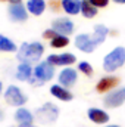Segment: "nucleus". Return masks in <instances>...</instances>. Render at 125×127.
<instances>
[{
  "label": "nucleus",
  "instance_id": "1",
  "mask_svg": "<svg viewBox=\"0 0 125 127\" xmlns=\"http://www.w3.org/2000/svg\"><path fill=\"white\" fill-rule=\"evenodd\" d=\"M44 53V46L40 41H32V43H22L21 47L16 52V58L21 62L32 64L41 59Z\"/></svg>",
  "mask_w": 125,
  "mask_h": 127
},
{
  "label": "nucleus",
  "instance_id": "2",
  "mask_svg": "<svg viewBox=\"0 0 125 127\" xmlns=\"http://www.w3.org/2000/svg\"><path fill=\"white\" fill-rule=\"evenodd\" d=\"M125 64V47L116 46L113 47L104 58H103V71L104 72H115L119 68H122Z\"/></svg>",
  "mask_w": 125,
  "mask_h": 127
},
{
  "label": "nucleus",
  "instance_id": "3",
  "mask_svg": "<svg viewBox=\"0 0 125 127\" xmlns=\"http://www.w3.org/2000/svg\"><path fill=\"white\" fill-rule=\"evenodd\" d=\"M55 77V66L47 61H41L34 66V75L31 77L30 83L34 86H41L46 81H50Z\"/></svg>",
  "mask_w": 125,
  "mask_h": 127
},
{
  "label": "nucleus",
  "instance_id": "4",
  "mask_svg": "<svg viewBox=\"0 0 125 127\" xmlns=\"http://www.w3.org/2000/svg\"><path fill=\"white\" fill-rule=\"evenodd\" d=\"M58 117H59V108L52 102H46L35 111V118L41 124H53L58 120Z\"/></svg>",
  "mask_w": 125,
  "mask_h": 127
},
{
  "label": "nucleus",
  "instance_id": "5",
  "mask_svg": "<svg viewBox=\"0 0 125 127\" xmlns=\"http://www.w3.org/2000/svg\"><path fill=\"white\" fill-rule=\"evenodd\" d=\"M4 100L16 108H21L22 105L27 103V96L25 93L18 87V86H7V89L4 90Z\"/></svg>",
  "mask_w": 125,
  "mask_h": 127
},
{
  "label": "nucleus",
  "instance_id": "6",
  "mask_svg": "<svg viewBox=\"0 0 125 127\" xmlns=\"http://www.w3.org/2000/svg\"><path fill=\"white\" fill-rule=\"evenodd\" d=\"M125 103V87H116L112 92L106 93V96L103 97V105L106 108L115 109L119 108Z\"/></svg>",
  "mask_w": 125,
  "mask_h": 127
},
{
  "label": "nucleus",
  "instance_id": "7",
  "mask_svg": "<svg viewBox=\"0 0 125 127\" xmlns=\"http://www.w3.org/2000/svg\"><path fill=\"white\" fill-rule=\"evenodd\" d=\"M52 28L61 35H71L75 31V24L68 16H59L52 22Z\"/></svg>",
  "mask_w": 125,
  "mask_h": 127
},
{
  "label": "nucleus",
  "instance_id": "8",
  "mask_svg": "<svg viewBox=\"0 0 125 127\" xmlns=\"http://www.w3.org/2000/svg\"><path fill=\"white\" fill-rule=\"evenodd\" d=\"M49 64H52L53 66H71L77 62V56L74 53L65 52V53H52L47 56L46 59Z\"/></svg>",
  "mask_w": 125,
  "mask_h": 127
},
{
  "label": "nucleus",
  "instance_id": "9",
  "mask_svg": "<svg viewBox=\"0 0 125 127\" xmlns=\"http://www.w3.org/2000/svg\"><path fill=\"white\" fill-rule=\"evenodd\" d=\"M74 43H75V47L78 50L84 52V53H93L94 50H96V47H97V44H96V41L93 40V37L90 34H85V32L78 34L75 37Z\"/></svg>",
  "mask_w": 125,
  "mask_h": 127
},
{
  "label": "nucleus",
  "instance_id": "10",
  "mask_svg": "<svg viewBox=\"0 0 125 127\" xmlns=\"http://www.w3.org/2000/svg\"><path fill=\"white\" fill-rule=\"evenodd\" d=\"M58 80H59V84L69 89L72 86H75L77 80H78V71L74 69L72 66H65L62 71L59 72L58 75Z\"/></svg>",
  "mask_w": 125,
  "mask_h": 127
},
{
  "label": "nucleus",
  "instance_id": "11",
  "mask_svg": "<svg viewBox=\"0 0 125 127\" xmlns=\"http://www.w3.org/2000/svg\"><path fill=\"white\" fill-rule=\"evenodd\" d=\"M119 83H121L119 77H116V75H104V77H102V78L97 81L96 90H97L99 93H109V92H112L113 89H116V87L119 86Z\"/></svg>",
  "mask_w": 125,
  "mask_h": 127
},
{
  "label": "nucleus",
  "instance_id": "12",
  "mask_svg": "<svg viewBox=\"0 0 125 127\" xmlns=\"http://www.w3.org/2000/svg\"><path fill=\"white\" fill-rule=\"evenodd\" d=\"M7 13H9V18L15 22H24L28 19V10H27V6L22 4V3H10L9 9H7Z\"/></svg>",
  "mask_w": 125,
  "mask_h": 127
},
{
  "label": "nucleus",
  "instance_id": "13",
  "mask_svg": "<svg viewBox=\"0 0 125 127\" xmlns=\"http://www.w3.org/2000/svg\"><path fill=\"white\" fill-rule=\"evenodd\" d=\"M87 117H88V120L94 123V124H107L109 123V120H110V115L104 111V109H102V108H88V111H87Z\"/></svg>",
  "mask_w": 125,
  "mask_h": 127
},
{
  "label": "nucleus",
  "instance_id": "14",
  "mask_svg": "<svg viewBox=\"0 0 125 127\" xmlns=\"http://www.w3.org/2000/svg\"><path fill=\"white\" fill-rule=\"evenodd\" d=\"M50 95L55 96V97L59 99V100H62V102H69V100L74 99L72 92H71L69 89L61 86V84H53V86H50Z\"/></svg>",
  "mask_w": 125,
  "mask_h": 127
},
{
  "label": "nucleus",
  "instance_id": "15",
  "mask_svg": "<svg viewBox=\"0 0 125 127\" xmlns=\"http://www.w3.org/2000/svg\"><path fill=\"white\" fill-rule=\"evenodd\" d=\"M32 75H34V68L31 66V64L21 62L18 65L15 77H16L19 81H30Z\"/></svg>",
  "mask_w": 125,
  "mask_h": 127
},
{
  "label": "nucleus",
  "instance_id": "16",
  "mask_svg": "<svg viewBox=\"0 0 125 127\" xmlns=\"http://www.w3.org/2000/svg\"><path fill=\"white\" fill-rule=\"evenodd\" d=\"M34 114H32L31 111H28L27 108H18L16 111H15V115H13V118H15V121L18 123V124H32L34 123Z\"/></svg>",
  "mask_w": 125,
  "mask_h": 127
},
{
  "label": "nucleus",
  "instance_id": "17",
  "mask_svg": "<svg viewBox=\"0 0 125 127\" xmlns=\"http://www.w3.org/2000/svg\"><path fill=\"white\" fill-rule=\"evenodd\" d=\"M81 1L83 0H61L62 9L71 16L81 13Z\"/></svg>",
  "mask_w": 125,
  "mask_h": 127
},
{
  "label": "nucleus",
  "instance_id": "18",
  "mask_svg": "<svg viewBox=\"0 0 125 127\" xmlns=\"http://www.w3.org/2000/svg\"><path fill=\"white\" fill-rule=\"evenodd\" d=\"M109 32H110V30H109L106 25H103V24H97V25H94L93 35H91V37H93V40L96 41V44L99 46V44L104 43V40L107 38Z\"/></svg>",
  "mask_w": 125,
  "mask_h": 127
},
{
  "label": "nucleus",
  "instance_id": "19",
  "mask_svg": "<svg viewBox=\"0 0 125 127\" xmlns=\"http://www.w3.org/2000/svg\"><path fill=\"white\" fill-rule=\"evenodd\" d=\"M25 6H27V10L31 15L40 16L46 10V0H28Z\"/></svg>",
  "mask_w": 125,
  "mask_h": 127
},
{
  "label": "nucleus",
  "instance_id": "20",
  "mask_svg": "<svg viewBox=\"0 0 125 127\" xmlns=\"http://www.w3.org/2000/svg\"><path fill=\"white\" fill-rule=\"evenodd\" d=\"M97 10H99V9L90 3V0H83V1H81V15H83L84 18H87V19L94 18V16L97 15Z\"/></svg>",
  "mask_w": 125,
  "mask_h": 127
},
{
  "label": "nucleus",
  "instance_id": "21",
  "mask_svg": "<svg viewBox=\"0 0 125 127\" xmlns=\"http://www.w3.org/2000/svg\"><path fill=\"white\" fill-rule=\"evenodd\" d=\"M0 52L13 53V52H18V47H16V44L10 38H7V37H4V35L0 34Z\"/></svg>",
  "mask_w": 125,
  "mask_h": 127
},
{
  "label": "nucleus",
  "instance_id": "22",
  "mask_svg": "<svg viewBox=\"0 0 125 127\" xmlns=\"http://www.w3.org/2000/svg\"><path fill=\"white\" fill-rule=\"evenodd\" d=\"M69 44V37L68 35H58L55 37L53 40H50V46L53 49H62V47H66Z\"/></svg>",
  "mask_w": 125,
  "mask_h": 127
},
{
  "label": "nucleus",
  "instance_id": "23",
  "mask_svg": "<svg viewBox=\"0 0 125 127\" xmlns=\"http://www.w3.org/2000/svg\"><path fill=\"white\" fill-rule=\"evenodd\" d=\"M78 71L80 72H83L84 75H87V77H91L94 72L93 66H91V64L87 62V61H81V62L78 64Z\"/></svg>",
  "mask_w": 125,
  "mask_h": 127
},
{
  "label": "nucleus",
  "instance_id": "24",
  "mask_svg": "<svg viewBox=\"0 0 125 127\" xmlns=\"http://www.w3.org/2000/svg\"><path fill=\"white\" fill-rule=\"evenodd\" d=\"M90 3L96 6L97 9H103V7H107V4L110 3V0H90Z\"/></svg>",
  "mask_w": 125,
  "mask_h": 127
},
{
  "label": "nucleus",
  "instance_id": "25",
  "mask_svg": "<svg viewBox=\"0 0 125 127\" xmlns=\"http://www.w3.org/2000/svg\"><path fill=\"white\" fill-rule=\"evenodd\" d=\"M58 35H59V34L55 31L53 28H49V30H46V31L43 32V37H44V38H47V40H53V38H55V37H58Z\"/></svg>",
  "mask_w": 125,
  "mask_h": 127
},
{
  "label": "nucleus",
  "instance_id": "26",
  "mask_svg": "<svg viewBox=\"0 0 125 127\" xmlns=\"http://www.w3.org/2000/svg\"><path fill=\"white\" fill-rule=\"evenodd\" d=\"M18 127H37L34 124H18Z\"/></svg>",
  "mask_w": 125,
  "mask_h": 127
},
{
  "label": "nucleus",
  "instance_id": "27",
  "mask_svg": "<svg viewBox=\"0 0 125 127\" xmlns=\"http://www.w3.org/2000/svg\"><path fill=\"white\" fill-rule=\"evenodd\" d=\"M112 1H115L116 4H125V0H112Z\"/></svg>",
  "mask_w": 125,
  "mask_h": 127
},
{
  "label": "nucleus",
  "instance_id": "28",
  "mask_svg": "<svg viewBox=\"0 0 125 127\" xmlns=\"http://www.w3.org/2000/svg\"><path fill=\"white\" fill-rule=\"evenodd\" d=\"M3 118H4V112H3V109L0 108V121H1Z\"/></svg>",
  "mask_w": 125,
  "mask_h": 127
},
{
  "label": "nucleus",
  "instance_id": "29",
  "mask_svg": "<svg viewBox=\"0 0 125 127\" xmlns=\"http://www.w3.org/2000/svg\"><path fill=\"white\" fill-rule=\"evenodd\" d=\"M1 1V0H0ZM4 1H10V3H21L22 0H4Z\"/></svg>",
  "mask_w": 125,
  "mask_h": 127
},
{
  "label": "nucleus",
  "instance_id": "30",
  "mask_svg": "<svg viewBox=\"0 0 125 127\" xmlns=\"http://www.w3.org/2000/svg\"><path fill=\"white\" fill-rule=\"evenodd\" d=\"M104 127H121V126H118V124H107V126H104Z\"/></svg>",
  "mask_w": 125,
  "mask_h": 127
},
{
  "label": "nucleus",
  "instance_id": "31",
  "mask_svg": "<svg viewBox=\"0 0 125 127\" xmlns=\"http://www.w3.org/2000/svg\"><path fill=\"white\" fill-rule=\"evenodd\" d=\"M1 90H3V83L0 81V93H1Z\"/></svg>",
  "mask_w": 125,
  "mask_h": 127
}]
</instances>
